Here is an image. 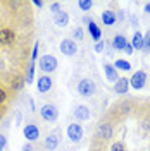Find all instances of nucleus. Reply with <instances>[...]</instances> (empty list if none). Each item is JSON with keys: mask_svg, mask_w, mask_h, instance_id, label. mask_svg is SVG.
Segmentation results:
<instances>
[{"mask_svg": "<svg viewBox=\"0 0 150 151\" xmlns=\"http://www.w3.org/2000/svg\"><path fill=\"white\" fill-rule=\"evenodd\" d=\"M98 136L102 137V139H111L112 137V125L107 122L100 124V127H98Z\"/></svg>", "mask_w": 150, "mask_h": 151, "instance_id": "obj_16", "label": "nucleus"}, {"mask_svg": "<svg viewBox=\"0 0 150 151\" xmlns=\"http://www.w3.org/2000/svg\"><path fill=\"white\" fill-rule=\"evenodd\" d=\"M88 31H90V35H92V38H93L95 41H100V38H102V29L97 26L95 21H92V22L88 24Z\"/></svg>", "mask_w": 150, "mask_h": 151, "instance_id": "obj_19", "label": "nucleus"}, {"mask_svg": "<svg viewBox=\"0 0 150 151\" xmlns=\"http://www.w3.org/2000/svg\"><path fill=\"white\" fill-rule=\"evenodd\" d=\"M95 89H97V86L92 79H88V77H84L81 79L79 83H78V93L84 96V98H90V96H93L95 94Z\"/></svg>", "mask_w": 150, "mask_h": 151, "instance_id": "obj_2", "label": "nucleus"}, {"mask_svg": "<svg viewBox=\"0 0 150 151\" xmlns=\"http://www.w3.org/2000/svg\"><path fill=\"white\" fill-rule=\"evenodd\" d=\"M92 151H102V150H92Z\"/></svg>", "mask_w": 150, "mask_h": 151, "instance_id": "obj_38", "label": "nucleus"}, {"mask_svg": "<svg viewBox=\"0 0 150 151\" xmlns=\"http://www.w3.org/2000/svg\"><path fill=\"white\" fill-rule=\"evenodd\" d=\"M145 84H147V72L145 70H136L130 79V86L133 89H141Z\"/></svg>", "mask_w": 150, "mask_h": 151, "instance_id": "obj_6", "label": "nucleus"}, {"mask_svg": "<svg viewBox=\"0 0 150 151\" xmlns=\"http://www.w3.org/2000/svg\"><path fill=\"white\" fill-rule=\"evenodd\" d=\"M130 21H131V26H133V28H138V17H136V16H131V17H130Z\"/></svg>", "mask_w": 150, "mask_h": 151, "instance_id": "obj_32", "label": "nucleus"}, {"mask_svg": "<svg viewBox=\"0 0 150 151\" xmlns=\"http://www.w3.org/2000/svg\"><path fill=\"white\" fill-rule=\"evenodd\" d=\"M38 65H40V70H43L45 74H50L57 69V58L54 55H43L40 57Z\"/></svg>", "mask_w": 150, "mask_h": 151, "instance_id": "obj_3", "label": "nucleus"}, {"mask_svg": "<svg viewBox=\"0 0 150 151\" xmlns=\"http://www.w3.org/2000/svg\"><path fill=\"white\" fill-rule=\"evenodd\" d=\"M114 67H116L117 70H124V72L131 70V64H130L128 60H122V58H117V60L114 62Z\"/></svg>", "mask_w": 150, "mask_h": 151, "instance_id": "obj_20", "label": "nucleus"}, {"mask_svg": "<svg viewBox=\"0 0 150 151\" xmlns=\"http://www.w3.org/2000/svg\"><path fill=\"white\" fill-rule=\"evenodd\" d=\"M83 38H84V33H83L81 28H76L74 31H73V40H74V41H83Z\"/></svg>", "mask_w": 150, "mask_h": 151, "instance_id": "obj_25", "label": "nucleus"}, {"mask_svg": "<svg viewBox=\"0 0 150 151\" xmlns=\"http://www.w3.org/2000/svg\"><path fill=\"white\" fill-rule=\"evenodd\" d=\"M40 115L45 122H57L59 119V108L54 103H45L40 108Z\"/></svg>", "mask_w": 150, "mask_h": 151, "instance_id": "obj_1", "label": "nucleus"}, {"mask_svg": "<svg viewBox=\"0 0 150 151\" xmlns=\"http://www.w3.org/2000/svg\"><path fill=\"white\" fill-rule=\"evenodd\" d=\"M16 41V33L12 28H0V45L9 47Z\"/></svg>", "mask_w": 150, "mask_h": 151, "instance_id": "obj_7", "label": "nucleus"}, {"mask_svg": "<svg viewBox=\"0 0 150 151\" xmlns=\"http://www.w3.org/2000/svg\"><path fill=\"white\" fill-rule=\"evenodd\" d=\"M74 119L78 122H84V120L90 119V110H88L86 105H78V106H76L74 108Z\"/></svg>", "mask_w": 150, "mask_h": 151, "instance_id": "obj_13", "label": "nucleus"}, {"mask_svg": "<svg viewBox=\"0 0 150 151\" xmlns=\"http://www.w3.org/2000/svg\"><path fill=\"white\" fill-rule=\"evenodd\" d=\"M116 21H117V17H116V12L114 10H103L102 12V22L105 26H114Z\"/></svg>", "mask_w": 150, "mask_h": 151, "instance_id": "obj_15", "label": "nucleus"}, {"mask_svg": "<svg viewBox=\"0 0 150 151\" xmlns=\"http://www.w3.org/2000/svg\"><path fill=\"white\" fill-rule=\"evenodd\" d=\"M59 142H60V137H59V132L54 131L50 132L47 137H45V141H43V146H45V150L47 151H54L59 148Z\"/></svg>", "mask_w": 150, "mask_h": 151, "instance_id": "obj_9", "label": "nucleus"}, {"mask_svg": "<svg viewBox=\"0 0 150 151\" xmlns=\"http://www.w3.org/2000/svg\"><path fill=\"white\" fill-rule=\"evenodd\" d=\"M103 50V41H97V45H95V52L97 53H102Z\"/></svg>", "mask_w": 150, "mask_h": 151, "instance_id": "obj_30", "label": "nucleus"}, {"mask_svg": "<svg viewBox=\"0 0 150 151\" xmlns=\"http://www.w3.org/2000/svg\"><path fill=\"white\" fill-rule=\"evenodd\" d=\"M54 24L57 28H66L69 24V14L66 10H59L57 14H54Z\"/></svg>", "mask_w": 150, "mask_h": 151, "instance_id": "obj_11", "label": "nucleus"}, {"mask_svg": "<svg viewBox=\"0 0 150 151\" xmlns=\"http://www.w3.org/2000/svg\"><path fill=\"white\" fill-rule=\"evenodd\" d=\"M124 53H126V55H133V47H131V43H128V45H126V48H124Z\"/></svg>", "mask_w": 150, "mask_h": 151, "instance_id": "obj_31", "label": "nucleus"}, {"mask_svg": "<svg viewBox=\"0 0 150 151\" xmlns=\"http://www.w3.org/2000/svg\"><path fill=\"white\" fill-rule=\"evenodd\" d=\"M59 48H60V53H64L66 57H73L78 53V45H76V41L73 38H64L60 41Z\"/></svg>", "mask_w": 150, "mask_h": 151, "instance_id": "obj_5", "label": "nucleus"}, {"mask_svg": "<svg viewBox=\"0 0 150 151\" xmlns=\"http://www.w3.org/2000/svg\"><path fill=\"white\" fill-rule=\"evenodd\" d=\"M130 43H131L133 50H143V35H141L138 29L135 31V35H133V38H131Z\"/></svg>", "mask_w": 150, "mask_h": 151, "instance_id": "obj_18", "label": "nucleus"}, {"mask_svg": "<svg viewBox=\"0 0 150 151\" xmlns=\"http://www.w3.org/2000/svg\"><path fill=\"white\" fill-rule=\"evenodd\" d=\"M38 50H40V43L36 41V43L33 45V52H31V62H35L38 58Z\"/></svg>", "mask_w": 150, "mask_h": 151, "instance_id": "obj_27", "label": "nucleus"}, {"mask_svg": "<svg viewBox=\"0 0 150 151\" xmlns=\"http://www.w3.org/2000/svg\"><path fill=\"white\" fill-rule=\"evenodd\" d=\"M116 17L119 19V21H122V19H124V12H122V10H117V12H116Z\"/></svg>", "mask_w": 150, "mask_h": 151, "instance_id": "obj_34", "label": "nucleus"}, {"mask_svg": "<svg viewBox=\"0 0 150 151\" xmlns=\"http://www.w3.org/2000/svg\"><path fill=\"white\" fill-rule=\"evenodd\" d=\"M145 12L150 16V4H145Z\"/></svg>", "mask_w": 150, "mask_h": 151, "instance_id": "obj_37", "label": "nucleus"}, {"mask_svg": "<svg viewBox=\"0 0 150 151\" xmlns=\"http://www.w3.org/2000/svg\"><path fill=\"white\" fill-rule=\"evenodd\" d=\"M23 151H33V146H31V144H26V146L23 148Z\"/></svg>", "mask_w": 150, "mask_h": 151, "instance_id": "obj_35", "label": "nucleus"}, {"mask_svg": "<svg viewBox=\"0 0 150 151\" xmlns=\"http://www.w3.org/2000/svg\"><path fill=\"white\" fill-rule=\"evenodd\" d=\"M114 91L117 94H128V91H130V79L119 77L117 83H114Z\"/></svg>", "mask_w": 150, "mask_h": 151, "instance_id": "obj_12", "label": "nucleus"}, {"mask_svg": "<svg viewBox=\"0 0 150 151\" xmlns=\"http://www.w3.org/2000/svg\"><path fill=\"white\" fill-rule=\"evenodd\" d=\"M52 86H54V81L50 79V76H40L36 81V89L40 93H48L50 89H52Z\"/></svg>", "mask_w": 150, "mask_h": 151, "instance_id": "obj_10", "label": "nucleus"}, {"mask_svg": "<svg viewBox=\"0 0 150 151\" xmlns=\"http://www.w3.org/2000/svg\"><path fill=\"white\" fill-rule=\"evenodd\" d=\"M35 62H29L28 64V74H26V83H33V77H35Z\"/></svg>", "mask_w": 150, "mask_h": 151, "instance_id": "obj_21", "label": "nucleus"}, {"mask_svg": "<svg viewBox=\"0 0 150 151\" xmlns=\"http://www.w3.org/2000/svg\"><path fill=\"white\" fill-rule=\"evenodd\" d=\"M7 98H9V93H7V89H5L4 86H0V106H4V105H5Z\"/></svg>", "mask_w": 150, "mask_h": 151, "instance_id": "obj_26", "label": "nucleus"}, {"mask_svg": "<svg viewBox=\"0 0 150 151\" xmlns=\"http://www.w3.org/2000/svg\"><path fill=\"white\" fill-rule=\"evenodd\" d=\"M33 5L38 7V9H42V7H43V2H42V0H33Z\"/></svg>", "mask_w": 150, "mask_h": 151, "instance_id": "obj_33", "label": "nucleus"}, {"mask_svg": "<svg viewBox=\"0 0 150 151\" xmlns=\"http://www.w3.org/2000/svg\"><path fill=\"white\" fill-rule=\"evenodd\" d=\"M16 119H17V122H16V124H17V125H21V112L16 113Z\"/></svg>", "mask_w": 150, "mask_h": 151, "instance_id": "obj_36", "label": "nucleus"}, {"mask_svg": "<svg viewBox=\"0 0 150 151\" xmlns=\"http://www.w3.org/2000/svg\"><path fill=\"white\" fill-rule=\"evenodd\" d=\"M143 52L150 53V29L143 35Z\"/></svg>", "mask_w": 150, "mask_h": 151, "instance_id": "obj_22", "label": "nucleus"}, {"mask_svg": "<svg viewBox=\"0 0 150 151\" xmlns=\"http://www.w3.org/2000/svg\"><path fill=\"white\" fill-rule=\"evenodd\" d=\"M50 10H52L54 14H57L59 10H62L60 9V4H59V2H52V4H50Z\"/></svg>", "mask_w": 150, "mask_h": 151, "instance_id": "obj_28", "label": "nucleus"}, {"mask_svg": "<svg viewBox=\"0 0 150 151\" xmlns=\"http://www.w3.org/2000/svg\"><path fill=\"white\" fill-rule=\"evenodd\" d=\"M128 43H130V41H128V38L124 36V35H116V38H114V41H112V47L116 48V50L122 52Z\"/></svg>", "mask_w": 150, "mask_h": 151, "instance_id": "obj_17", "label": "nucleus"}, {"mask_svg": "<svg viewBox=\"0 0 150 151\" xmlns=\"http://www.w3.org/2000/svg\"><path fill=\"white\" fill-rule=\"evenodd\" d=\"M67 139L73 142H79L83 139V127H81V124L73 122L67 125Z\"/></svg>", "mask_w": 150, "mask_h": 151, "instance_id": "obj_4", "label": "nucleus"}, {"mask_svg": "<svg viewBox=\"0 0 150 151\" xmlns=\"http://www.w3.org/2000/svg\"><path fill=\"white\" fill-rule=\"evenodd\" d=\"M23 134H24V137H26V141L33 142L36 141L38 137H40V129H38L36 124H26L24 125V129H23Z\"/></svg>", "mask_w": 150, "mask_h": 151, "instance_id": "obj_8", "label": "nucleus"}, {"mask_svg": "<svg viewBox=\"0 0 150 151\" xmlns=\"http://www.w3.org/2000/svg\"><path fill=\"white\" fill-rule=\"evenodd\" d=\"M103 74L107 77V81H111V83H117V79H119L117 69H116L112 64H105V65H103Z\"/></svg>", "mask_w": 150, "mask_h": 151, "instance_id": "obj_14", "label": "nucleus"}, {"mask_svg": "<svg viewBox=\"0 0 150 151\" xmlns=\"http://www.w3.org/2000/svg\"><path fill=\"white\" fill-rule=\"evenodd\" d=\"M79 9L83 10V12H88V10L92 9V5H93V2L92 0H79Z\"/></svg>", "mask_w": 150, "mask_h": 151, "instance_id": "obj_23", "label": "nucleus"}, {"mask_svg": "<svg viewBox=\"0 0 150 151\" xmlns=\"http://www.w3.org/2000/svg\"><path fill=\"white\" fill-rule=\"evenodd\" d=\"M111 151H126V144L122 141H114L111 144Z\"/></svg>", "mask_w": 150, "mask_h": 151, "instance_id": "obj_24", "label": "nucleus"}, {"mask_svg": "<svg viewBox=\"0 0 150 151\" xmlns=\"http://www.w3.org/2000/svg\"><path fill=\"white\" fill-rule=\"evenodd\" d=\"M5 146H7V137L4 134H0V151L5 150Z\"/></svg>", "mask_w": 150, "mask_h": 151, "instance_id": "obj_29", "label": "nucleus"}]
</instances>
